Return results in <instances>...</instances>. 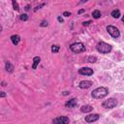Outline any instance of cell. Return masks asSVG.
<instances>
[{
    "label": "cell",
    "instance_id": "cell-13",
    "mask_svg": "<svg viewBox=\"0 0 124 124\" xmlns=\"http://www.w3.org/2000/svg\"><path fill=\"white\" fill-rule=\"evenodd\" d=\"M92 109H93V108H92L91 106H89V105L82 106V107L80 108V111H81V112H84V113H86V112H90Z\"/></svg>",
    "mask_w": 124,
    "mask_h": 124
},
{
    "label": "cell",
    "instance_id": "cell-20",
    "mask_svg": "<svg viewBox=\"0 0 124 124\" xmlns=\"http://www.w3.org/2000/svg\"><path fill=\"white\" fill-rule=\"evenodd\" d=\"M46 5V3H42V4H40V5H38V6H36L35 8H34V12H36V11H38L39 9H41L42 7H44Z\"/></svg>",
    "mask_w": 124,
    "mask_h": 124
},
{
    "label": "cell",
    "instance_id": "cell-7",
    "mask_svg": "<svg viewBox=\"0 0 124 124\" xmlns=\"http://www.w3.org/2000/svg\"><path fill=\"white\" fill-rule=\"evenodd\" d=\"M78 74L83 75V76H91V75H93V70L88 67H83L78 70Z\"/></svg>",
    "mask_w": 124,
    "mask_h": 124
},
{
    "label": "cell",
    "instance_id": "cell-3",
    "mask_svg": "<svg viewBox=\"0 0 124 124\" xmlns=\"http://www.w3.org/2000/svg\"><path fill=\"white\" fill-rule=\"evenodd\" d=\"M96 47H97V50L101 53H108L111 50V46L105 42H100Z\"/></svg>",
    "mask_w": 124,
    "mask_h": 124
},
{
    "label": "cell",
    "instance_id": "cell-25",
    "mask_svg": "<svg viewBox=\"0 0 124 124\" xmlns=\"http://www.w3.org/2000/svg\"><path fill=\"white\" fill-rule=\"evenodd\" d=\"M6 93L5 92H3V91H0V97H6Z\"/></svg>",
    "mask_w": 124,
    "mask_h": 124
},
{
    "label": "cell",
    "instance_id": "cell-11",
    "mask_svg": "<svg viewBox=\"0 0 124 124\" xmlns=\"http://www.w3.org/2000/svg\"><path fill=\"white\" fill-rule=\"evenodd\" d=\"M11 41H12V43L14 44V45H18V43L20 42V37L18 36V35H13L12 37H11Z\"/></svg>",
    "mask_w": 124,
    "mask_h": 124
},
{
    "label": "cell",
    "instance_id": "cell-12",
    "mask_svg": "<svg viewBox=\"0 0 124 124\" xmlns=\"http://www.w3.org/2000/svg\"><path fill=\"white\" fill-rule=\"evenodd\" d=\"M40 61H41V58H40L39 56H35V57L33 58V65H32V69H33V70H36V68H37V66L39 65Z\"/></svg>",
    "mask_w": 124,
    "mask_h": 124
},
{
    "label": "cell",
    "instance_id": "cell-10",
    "mask_svg": "<svg viewBox=\"0 0 124 124\" xmlns=\"http://www.w3.org/2000/svg\"><path fill=\"white\" fill-rule=\"evenodd\" d=\"M67 108H75V107H77L78 106V102H77V100L74 98V99H71L70 101H68L67 103H66V105H65Z\"/></svg>",
    "mask_w": 124,
    "mask_h": 124
},
{
    "label": "cell",
    "instance_id": "cell-5",
    "mask_svg": "<svg viewBox=\"0 0 124 124\" xmlns=\"http://www.w3.org/2000/svg\"><path fill=\"white\" fill-rule=\"evenodd\" d=\"M107 30H108V34L112 37V38H118L119 36H120V32H119V30L115 27V26H112V25H108V26H107Z\"/></svg>",
    "mask_w": 124,
    "mask_h": 124
},
{
    "label": "cell",
    "instance_id": "cell-19",
    "mask_svg": "<svg viewBox=\"0 0 124 124\" xmlns=\"http://www.w3.org/2000/svg\"><path fill=\"white\" fill-rule=\"evenodd\" d=\"M51 51L54 52V53L58 52V51H59V46H51Z\"/></svg>",
    "mask_w": 124,
    "mask_h": 124
},
{
    "label": "cell",
    "instance_id": "cell-14",
    "mask_svg": "<svg viewBox=\"0 0 124 124\" xmlns=\"http://www.w3.org/2000/svg\"><path fill=\"white\" fill-rule=\"evenodd\" d=\"M14 70V66L11 64V62H6V71L9 72V73H12Z\"/></svg>",
    "mask_w": 124,
    "mask_h": 124
},
{
    "label": "cell",
    "instance_id": "cell-29",
    "mask_svg": "<svg viewBox=\"0 0 124 124\" xmlns=\"http://www.w3.org/2000/svg\"><path fill=\"white\" fill-rule=\"evenodd\" d=\"M25 10L28 11V10H29V6H26V7H25Z\"/></svg>",
    "mask_w": 124,
    "mask_h": 124
},
{
    "label": "cell",
    "instance_id": "cell-26",
    "mask_svg": "<svg viewBox=\"0 0 124 124\" xmlns=\"http://www.w3.org/2000/svg\"><path fill=\"white\" fill-rule=\"evenodd\" d=\"M57 20H58L59 22H61V23L63 22V18H62L61 16H58V17H57Z\"/></svg>",
    "mask_w": 124,
    "mask_h": 124
},
{
    "label": "cell",
    "instance_id": "cell-4",
    "mask_svg": "<svg viewBox=\"0 0 124 124\" xmlns=\"http://www.w3.org/2000/svg\"><path fill=\"white\" fill-rule=\"evenodd\" d=\"M117 106V100L114 98H109L107 101H104L102 104V107L105 108H112Z\"/></svg>",
    "mask_w": 124,
    "mask_h": 124
},
{
    "label": "cell",
    "instance_id": "cell-1",
    "mask_svg": "<svg viewBox=\"0 0 124 124\" xmlns=\"http://www.w3.org/2000/svg\"><path fill=\"white\" fill-rule=\"evenodd\" d=\"M108 94V90L106 87H98L91 92V95L95 99H103Z\"/></svg>",
    "mask_w": 124,
    "mask_h": 124
},
{
    "label": "cell",
    "instance_id": "cell-16",
    "mask_svg": "<svg viewBox=\"0 0 124 124\" xmlns=\"http://www.w3.org/2000/svg\"><path fill=\"white\" fill-rule=\"evenodd\" d=\"M111 16L114 18H118L120 16V11L119 10H114L111 12Z\"/></svg>",
    "mask_w": 124,
    "mask_h": 124
},
{
    "label": "cell",
    "instance_id": "cell-23",
    "mask_svg": "<svg viewBox=\"0 0 124 124\" xmlns=\"http://www.w3.org/2000/svg\"><path fill=\"white\" fill-rule=\"evenodd\" d=\"M63 16H71V13H69V12H64V13H63Z\"/></svg>",
    "mask_w": 124,
    "mask_h": 124
},
{
    "label": "cell",
    "instance_id": "cell-18",
    "mask_svg": "<svg viewBox=\"0 0 124 124\" xmlns=\"http://www.w3.org/2000/svg\"><path fill=\"white\" fill-rule=\"evenodd\" d=\"M12 4H13V8H14V10H16V11H18V10H19L18 4H17V2H16V0H13Z\"/></svg>",
    "mask_w": 124,
    "mask_h": 124
},
{
    "label": "cell",
    "instance_id": "cell-27",
    "mask_svg": "<svg viewBox=\"0 0 124 124\" xmlns=\"http://www.w3.org/2000/svg\"><path fill=\"white\" fill-rule=\"evenodd\" d=\"M83 12H84V10H83V9H81V10H79V11H78V14H82Z\"/></svg>",
    "mask_w": 124,
    "mask_h": 124
},
{
    "label": "cell",
    "instance_id": "cell-6",
    "mask_svg": "<svg viewBox=\"0 0 124 124\" xmlns=\"http://www.w3.org/2000/svg\"><path fill=\"white\" fill-rule=\"evenodd\" d=\"M70 122V119L67 116H57L53 119L54 124H68Z\"/></svg>",
    "mask_w": 124,
    "mask_h": 124
},
{
    "label": "cell",
    "instance_id": "cell-15",
    "mask_svg": "<svg viewBox=\"0 0 124 124\" xmlns=\"http://www.w3.org/2000/svg\"><path fill=\"white\" fill-rule=\"evenodd\" d=\"M92 16H93L94 18H99V17H101V12H100L99 10H94V11L92 12Z\"/></svg>",
    "mask_w": 124,
    "mask_h": 124
},
{
    "label": "cell",
    "instance_id": "cell-21",
    "mask_svg": "<svg viewBox=\"0 0 124 124\" xmlns=\"http://www.w3.org/2000/svg\"><path fill=\"white\" fill-rule=\"evenodd\" d=\"M20 19L23 20V21H26V20L28 19V16H27L26 14H23V15L20 16Z\"/></svg>",
    "mask_w": 124,
    "mask_h": 124
},
{
    "label": "cell",
    "instance_id": "cell-24",
    "mask_svg": "<svg viewBox=\"0 0 124 124\" xmlns=\"http://www.w3.org/2000/svg\"><path fill=\"white\" fill-rule=\"evenodd\" d=\"M90 23H91V21H90V20H88V21H84V22H83L82 24H83L84 26H87V25H89Z\"/></svg>",
    "mask_w": 124,
    "mask_h": 124
},
{
    "label": "cell",
    "instance_id": "cell-9",
    "mask_svg": "<svg viewBox=\"0 0 124 124\" xmlns=\"http://www.w3.org/2000/svg\"><path fill=\"white\" fill-rule=\"evenodd\" d=\"M92 84H93V83H92V81H90V80H82V81L79 82L78 87L81 88V89H87V88L91 87Z\"/></svg>",
    "mask_w": 124,
    "mask_h": 124
},
{
    "label": "cell",
    "instance_id": "cell-2",
    "mask_svg": "<svg viewBox=\"0 0 124 124\" xmlns=\"http://www.w3.org/2000/svg\"><path fill=\"white\" fill-rule=\"evenodd\" d=\"M70 48L74 53H81L85 51V46L82 43H74L70 46Z\"/></svg>",
    "mask_w": 124,
    "mask_h": 124
},
{
    "label": "cell",
    "instance_id": "cell-22",
    "mask_svg": "<svg viewBox=\"0 0 124 124\" xmlns=\"http://www.w3.org/2000/svg\"><path fill=\"white\" fill-rule=\"evenodd\" d=\"M42 27H46V26H47V21H46V20H43L42 22H41V24H40Z\"/></svg>",
    "mask_w": 124,
    "mask_h": 124
},
{
    "label": "cell",
    "instance_id": "cell-17",
    "mask_svg": "<svg viewBox=\"0 0 124 124\" xmlns=\"http://www.w3.org/2000/svg\"><path fill=\"white\" fill-rule=\"evenodd\" d=\"M86 61L89 62V63H96L97 62V57H95V56H88L86 58Z\"/></svg>",
    "mask_w": 124,
    "mask_h": 124
},
{
    "label": "cell",
    "instance_id": "cell-28",
    "mask_svg": "<svg viewBox=\"0 0 124 124\" xmlns=\"http://www.w3.org/2000/svg\"><path fill=\"white\" fill-rule=\"evenodd\" d=\"M69 94V92L68 91H65V92H63V95H68Z\"/></svg>",
    "mask_w": 124,
    "mask_h": 124
},
{
    "label": "cell",
    "instance_id": "cell-8",
    "mask_svg": "<svg viewBox=\"0 0 124 124\" xmlns=\"http://www.w3.org/2000/svg\"><path fill=\"white\" fill-rule=\"evenodd\" d=\"M99 117H100V115L97 114V113H95V114H89V115L85 116V121L88 122V123H92L94 121H97L99 119Z\"/></svg>",
    "mask_w": 124,
    "mask_h": 124
}]
</instances>
